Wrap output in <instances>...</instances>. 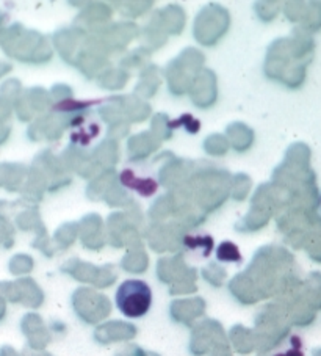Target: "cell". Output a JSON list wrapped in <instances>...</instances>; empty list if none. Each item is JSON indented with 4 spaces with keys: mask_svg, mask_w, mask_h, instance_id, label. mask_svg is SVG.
I'll return each mask as SVG.
<instances>
[{
    "mask_svg": "<svg viewBox=\"0 0 321 356\" xmlns=\"http://www.w3.org/2000/svg\"><path fill=\"white\" fill-rule=\"evenodd\" d=\"M218 259L223 262H242V254H240L236 245L231 242H224L218 248Z\"/></svg>",
    "mask_w": 321,
    "mask_h": 356,
    "instance_id": "2",
    "label": "cell"
},
{
    "mask_svg": "<svg viewBox=\"0 0 321 356\" xmlns=\"http://www.w3.org/2000/svg\"><path fill=\"white\" fill-rule=\"evenodd\" d=\"M118 309L129 318L146 316L152 305V291L147 282L141 280H127L116 292Z\"/></svg>",
    "mask_w": 321,
    "mask_h": 356,
    "instance_id": "1",
    "label": "cell"
},
{
    "mask_svg": "<svg viewBox=\"0 0 321 356\" xmlns=\"http://www.w3.org/2000/svg\"><path fill=\"white\" fill-rule=\"evenodd\" d=\"M185 243H187L188 248H191V250L204 248V253H206L207 256L210 251H212V247H213V242L210 237H187L185 238Z\"/></svg>",
    "mask_w": 321,
    "mask_h": 356,
    "instance_id": "3",
    "label": "cell"
},
{
    "mask_svg": "<svg viewBox=\"0 0 321 356\" xmlns=\"http://www.w3.org/2000/svg\"><path fill=\"white\" fill-rule=\"evenodd\" d=\"M273 356H304V350H302L301 337L292 336V339H290L288 348L282 350V352H277Z\"/></svg>",
    "mask_w": 321,
    "mask_h": 356,
    "instance_id": "4",
    "label": "cell"
}]
</instances>
